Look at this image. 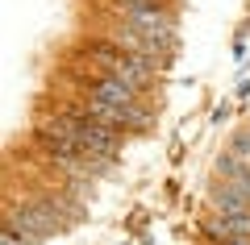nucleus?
Listing matches in <instances>:
<instances>
[{
  "label": "nucleus",
  "mask_w": 250,
  "mask_h": 245,
  "mask_svg": "<svg viewBox=\"0 0 250 245\" xmlns=\"http://www.w3.org/2000/svg\"><path fill=\"white\" fill-rule=\"evenodd\" d=\"M92 96L96 100H104V104H121V108H129V104H142V92H134L129 83H121L117 75H92Z\"/></svg>",
  "instance_id": "2"
},
{
  "label": "nucleus",
  "mask_w": 250,
  "mask_h": 245,
  "mask_svg": "<svg viewBox=\"0 0 250 245\" xmlns=\"http://www.w3.org/2000/svg\"><path fill=\"white\" fill-rule=\"evenodd\" d=\"M0 245H25V241H21V237L13 233V228H4V233H0Z\"/></svg>",
  "instance_id": "8"
},
{
  "label": "nucleus",
  "mask_w": 250,
  "mask_h": 245,
  "mask_svg": "<svg viewBox=\"0 0 250 245\" xmlns=\"http://www.w3.org/2000/svg\"><path fill=\"white\" fill-rule=\"evenodd\" d=\"M208 204H213L217 216H233V212H250V200L238 191L233 183H217L213 191H208Z\"/></svg>",
  "instance_id": "3"
},
{
  "label": "nucleus",
  "mask_w": 250,
  "mask_h": 245,
  "mask_svg": "<svg viewBox=\"0 0 250 245\" xmlns=\"http://www.w3.org/2000/svg\"><path fill=\"white\" fill-rule=\"evenodd\" d=\"M225 183H233V187H238V191L250 200V162H242V167L233 170V179H225Z\"/></svg>",
  "instance_id": "6"
},
{
  "label": "nucleus",
  "mask_w": 250,
  "mask_h": 245,
  "mask_svg": "<svg viewBox=\"0 0 250 245\" xmlns=\"http://www.w3.org/2000/svg\"><path fill=\"white\" fill-rule=\"evenodd\" d=\"M4 228H13L25 245H42L46 237H59L62 233V225L38 200H13L9 208H4Z\"/></svg>",
  "instance_id": "1"
},
{
  "label": "nucleus",
  "mask_w": 250,
  "mask_h": 245,
  "mask_svg": "<svg viewBox=\"0 0 250 245\" xmlns=\"http://www.w3.org/2000/svg\"><path fill=\"white\" fill-rule=\"evenodd\" d=\"M229 154H238V158H250V133H238L233 137V150Z\"/></svg>",
  "instance_id": "7"
},
{
  "label": "nucleus",
  "mask_w": 250,
  "mask_h": 245,
  "mask_svg": "<svg viewBox=\"0 0 250 245\" xmlns=\"http://www.w3.org/2000/svg\"><path fill=\"white\" fill-rule=\"evenodd\" d=\"M221 220L233 237H250V212H233V216H221Z\"/></svg>",
  "instance_id": "5"
},
{
  "label": "nucleus",
  "mask_w": 250,
  "mask_h": 245,
  "mask_svg": "<svg viewBox=\"0 0 250 245\" xmlns=\"http://www.w3.org/2000/svg\"><path fill=\"white\" fill-rule=\"evenodd\" d=\"M38 204H42V208L50 212V216L59 220L62 228H67V225H75V220L83 216V208H75V200H67V195H42Z\"/></svg>",
  "instance_id": "4"
}]
</instances>
